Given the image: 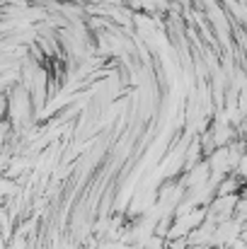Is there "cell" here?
Masks as SVG:
<instances>
[{
    "label": "cell",
    "mask_w": 247,
    "mask_h": 249,
    "mask_svg": "<svg viewBox=\"0 0 247 249\" xmlns=\"http://www.w3.org/2000/svg\"><path fill=\"white\" fill-rule=\"evenodd\" d=\"M0 196H5V198H15V196H19V186H17V181H15V179H7V177H0Z\"/></svg>",
    "instance_id": "cell-1"
},
{
    "label": "cell",
    "mask_w": 247,
    "mask_h": 249,
    "mask_svg": "<svg viewBox=\"0 0 247 249\" xmlns=\"http://www.w3.org/2000/svg\"><path fill=\"white\" fill-rule=\"evenodd\" d=\"M228 247H230V249H247V245H245V237H243V235H238V237H233V240L228 242Z\"/></svg>",
    "instance_id": "cell-2"
},
{
    "label": "cell",
    "mask_w": 247,
    "mask_h": 249,
    "mask_svg": "<svg viewBox=\"0 0 247 249\" xmlns=\"http://www.w3.org/2000/svg\"><path fill=\"white\" fill-rule=\"evenodd\" d=\"M7 162H10V158H7L5 153H0V172H2V169L7 167Z\"/></svg>",
    "instance_id": "cell-3"
},
{
    "label": "cell",
    "mask_w": 247,
    "mask_h": 249,
    "mask_svg": "<svg viewBox=\"0 0 247 249\" xmlns=\"http://www.w3.org/2000/svg\"><path fill=\"white\" fill-rule=\"evenodd\" d=\"M184 249H209V247H199V245H187Z\"/></svg>",
    "instance_id": "cell-4"
},
{
    "label": "cell",
    "mask_w": 247,
    "mask_h": 249,
    "mask_svg": "<svg viewBox=\"0 0 247 249\" xmlns=\"http://www.w3.org/2000/svg\"><path fill=\"white\" fill-rule=\"evenodd\" d=\"M80 249H99L97 245H85V247H80Z\"/></svg>",
    "instance_id": "cell-5"
}]
</instances>
